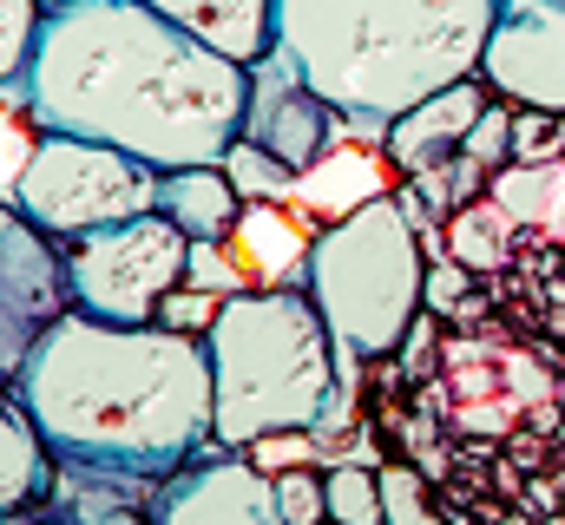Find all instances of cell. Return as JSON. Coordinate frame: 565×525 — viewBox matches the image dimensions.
<instances>
[{
    "instance_id": "cell-30",
    "label": "cell",
    "mask_w": 565,
    "mask_h": 525,
    "mask_svg": "<svg viewBox=\"0 0 565 525\" xmlns=\"http://www.w3.org/2000/svg\"><path fill=\"white\" fill-rule=\"evenodd\" d=\"M26 151H33V138L7 119V106H0V197L13 204V184H20V164H26Z\"/></svg>"
},
{
    "instance_id": "cell-24",
    "label": "cell",
    "mask_w": 565,
    "mask_h": 525,
    "mask_svg": "<svg viewBox=\"0 0 565 525\" xmlns=\"http://www.w3.org/2000/svg\"><path fill=\"white\" fill-rule=\"evenodd\" d=\"M33 26H40V0H0V93H7V86L20 79V66H26Z\"/></svg>"
},
{
    "instance_id": "cell-21",
    "label": "cell",
    "mask_w": 565,
    "mask_h": 525,
    "mask_svg": "<svg viewBox=\"0 0 565 525\" xmlns=\"http://www.w3.org/2000/svg\"><path fill=\"white\" fill-rule=\"evenodd\" d=\"M382 525H454L427 500L415 467H382Z\"/></svg>"
},
{
    "instance_id": "cell-20",
    "label": "cell",
    "mask_w": 565,
    "mask_h": 525,
    "mask_svg": "<svg viewBox=\"0 0 565 525\" xmlns=\"http://www.w3.org/2000/svg\"><path fill=\"white\" fill-rule=\"evenodd\" d=\"M217 164H224V178L237 184L244 204H277V197H289V184H296V171L277 164L270 151H257L250 138H231V151H224Z\"/></svg>"
},
{
    "instance_id": "cell-25",
    "label": "cell",
    "mask_w": 565,
    "mask_h": 525,
    "mask_svg": "<svg viewBox=\"0 0 565 525\" xmlns=\"http://www.w3.org/2000/svg\"><path fill=\"white\" fill-rule=\"evenodd\" d=\"M559 144H565V119L559 113H533V106L513 113V158H520V164H546Z\"/></svg>"
},
{
    "instance_id": "cell-26",
    "label": "cell",
    "mask_w": 565,
    "mask_h": 525,
    "mask_svg": "<svg viewBox=\"0 0 565 525\" xmlns=\"http://www.w3.org/2000/svg\"><path fill=\"white\" fill-rule=\"evenodd\" d=\"M277 506L282 525H322V473H309V467L277 473Z\"/></svg>"
},
{
    "instance_id": "cell-15",
    "label": "cell",
    "mask_w": 565,
    "mask_h": 525,
    "mask_svg": "<svg viewBox=\"0 0 565 525\" xmlns=\"http://www.w3.org/2000/svg\"><path fill=\"white\" fill-rule=\"evenodd\" d=\"M164 224H178L191 244H224L244 217L237 184L224 178V164H184V171H158V204Z\"/></svg>"
},
{
    "instance_id": "cell-12",
    "label": "cell",
    "mask_w": 565,
    "mask_h": 525,
    "mask_svg": "<svg viewBox=\"0 0 565 525\" xmlns=\"http://www.w3.org/2000/svg\"><path fill=\"white\" fill-rule=\"evenodd\" d=\"M480 106H487L480 73H473V79H454V86H440V93H427L422 106H408L402 119H388L382 158H388L402 178H415V171H447V164L460 158L473 119H480Z\"/></svg>"
},
{
    "instance_id": "cell-9",
    "label": "cell",
    "mask_w": 565,
    "mask_h": 525,
    "mask_svg": "<svg viewBox=\"0 0 565 525\" xmlns=\"http://www.w3.org/2000/svg\"><path fill=\"white\" fill-rule=\"evenodd\" d=\"M480 86L565 119V7L500 0V20L480 46Z\"/></svg>"
},
{
    "instance_id": "cell-29",
    "label": "cell",
    "mask_w": 565,
    "mask_h": 525,
    "mask_svg": "<svg viewBox=\"0 0 565 525\" xmlns=\"http://www.w3.org/2000/svg\"><path fill=\"white\" fill-rule=\"evenodd\" d=\"M264 473H289V467H309V427H296V433H264L257 447H244Z\"/></svg>"
},
{
    "instance_id": "cell-4",
    "label": "cell",
    "mask_w": 565,
    "mask_h": 525,
    "mask_svg": "<svg viewBox=\"0 0 565 525\" xmlns=\"http://www.w3.org/2000/svg\"><path fill=\"white\" fill-rule=\"evenodd\" d=\"M211 349V447H257L264 433H296L335 400V342L309 289H244L217 302L204 329Z\"/></svg>"
},
{
    "instance_id": "cell-31",
    "label": "cell",
    "mask_w": 565,
    "mask_h": 525,
    "mask_svg": "<svg viewBox=\"0 0 565 525\" xmlns=\"http://www.w3.org/2000/svg\"><path fill=\"white\" fill-rule=\"evenodd\" d=\"M460 289H467V262H434V269H427V282H422L427 309H454V302H460Z\"/></svg>"
},
{
    "instance_id": "cell-27",
    "label": "cell",
    "mask_w": 565,
    "mask_h": 525,
    "mask_svg": "<svg viewBox=\"0 0 565 525\" xmlns=\"http://www.w3.org/2000/svg\"><path fill=\"white\" fill-rule=\"evenodd\" d=\"M454 250H460L454 262H467V269H480V262H500V224H493L480 204H467V211L454 217Z\"/></svg>"
},
{
    "instance_id": "cell-22",
    "label": "cell",
    "mask_w": 565,
    "mask_h": 525,
    "mask_svg": "<svg viewBox=\"0 0 565 525\" xmlns=\"http://www.w3.org/2000/svg\"><path fill=\"white\" fill-rule=\"evenodd\" d=\"M460 164H473V171H500V164H513V113L507 106H480V119L467 131V144H460Z\"/></svg>"
},
{
    "instance_id": "cell-1",
    "label": "cell",
    "mask_w": 565,
    "mask_h": 525,
    "mask_svg": "<svg viewBox=\"0 0 565 525\" xmlns=\"http://www.w3.org/2000/svg\"><path fill=\"white\" fill-rule=\"evenodd\" d=\"M33 131H73L151 171L217 164L244 126L250 66L191 40L145 0L46 7L20 79L0 93Z\"/></svg>"
},
{
    "instance_id": "cell-14",
    "label": "cell",
    "mask_w": 565,
    "mask_h": 525,
    "mask_svg": "<svg viewBox=\"0 0 565 525\" xmlns=\"http://www.w3.org/2000/svg\"><path fill=\"white\" fill-rule=\"evenodd\" d=\"M145 7L164 13L171 26H184L191 40L217 46L237 66H250L277 46V0H145Z\"/></svg>"
},
{
    "instance_id": "cell-6",
    "label": "cell",
    "mask_w": 565,
    "mask_h": 525,
    "mask_svg": "<svg viewBox=\"0 0 565 525\" xmlns=\"http://www.w3.org/2000/svg\"><path fill=\"white\" fill-rule=\"evenodd\" d=\"M151 204H158V171L145 158L99 138H73V131H40L13 184V211L40 224L53 244L145 217Z\"/></svg>"
},
{
    "instance_id": "cell-11",
    "label": "cell",
    "mask_w": 565,
    "mask_h": 525,
    "mask_svg": "<svg viewBox=\"0 0 565 525\" xmlns=\"http://www.w3.org/2000/svg\"><path fill=\"white\" fill-rule=\"evenodd\" d=\"M151 525H282L277 473H264L250 453H198L171 480H158Z\"/></svg>"
},
{
    "instance_id": "cell-16",
    "label": "cell",
    "mask_w": 565,
    "mask_h": 525,
    "mask_svg": "<svg viewBox=\"0 0 565 525\" xmlns=\"http://www.w3.org/2000/svg\"><path fill=\"white\" fill-rule=\"evenodd\" d=\"M289 197H296L302 211H316V217L335 224V217H349V211L388 197V191H382V158L362 151V144H335V151H322L309 171H296Z\"/></svg>"
},
{
    "instance_id": "cell-33",
    "label": "cell",
    "mask_w": 565,
    "mask_h": 525,
    "mask_svg": "<svg viewBox=\"0 0 565 525\" xmlns=\"http://www.w3.org/2000/svg\"><path fill=\"white\" fill-rule=\"evenodd\" d=\"M46 7H66V0H40V13H46Z\"/></svg>"
},
{
    "instance_id": "cell-2",
    "label": "cell",
    "mask_w": 565,
    "mask_h": 525,
    "mask_svg": "<svg viewBox=\"0 0 565 525\" xmlns=\"http://www.w3.org/2000/svg\"><path fill=\"white\" fill-rule=\"evenodd\" d=\"M53 467L171 480L211 447V349L164 322L66 309L7 382Z\"/></svg>"
},
{
    "instance_id": "cell-34",
    "label": "cell",
    "mask_w": 565,
    "mask_h": 525,
    "mask_svg": "<svg viewBox=\"0 0 565 525\" xmlns=\"http://www.w3.org/2000/svg\"><path fill=\"white\" fill-rule=\"evenodd\" d=\"M546 7H565V0H546Z\"/></svg>"
},
{
    "instance_id": "cell-18",
    "label": "cell",
    "mask_w": 565,
    "mask_h": 525,
    "mask_svg": "<svg viewBox=\"0 0 565 525\" xmlns=\"http://www.w3.org/2000/svg\"><path fill=\"white\" fill-rule=\"evenodd\" d=\"M231 237H237V257L264 276V289H302L309 237L296 231V217H289L282 204H250Z\"/></svg>"
},
{
    "instance_id": "cell-7",
    "label": "cell",
    "mask_w": 565,
    "mask_h": 525,
    "mask_svg": "<svg viewBox=\"0 0 565 525\" xmlns=\"http://www.w3.org/2000/svg\"><path fill=\"white\" fill-rule=\"evenodd\" d=\"M184 250L191 237L164 224L158 211L86 231L66 244V276H73V309L99 322H151L158 302L184 282Z\"/></svg>"
},
{
    "instance_id": "cell-17",
    "label": "cell",
    "mask_w": 565,
    "mask_h": 525,
    "mask_svg": "<svg viewBox=\"0 0 565 525\" xmlns=\"http://www.w3.org/2000/svg\"><path fill=\"white\" fill-rule=\"evenodd\" d=\"M46 486H53V453L7 388V400H0V513H33L46 500Z\"/></svg>"
},
{
    "instance_id": "cell-13",
    "label": "cell",
    "mask_w": 565,
    "mask_h": 525,
    "mask_svg": "<svg viewBox=\"0 0 565 525\" xmlns=\"http://www.w3.org/2000/svg\"><path fill=\"white\" fill-rule=\"evenodd\" d=\"M151 500H158V480H145V473L53 467L46 519L53 525H151Z\"/></svg>"
},
{
    "instance_id": "cell-5",
    "label": "cell",
    "mask_w": 565,
    "mask_h": 525,
    "mask_svg": "<svg viewBox=\"0 0 565 525\" xmlns=\"http://www.w3.org/2000/svg\"><path fill=\"white\" fill-rule=\"evenodd\" d=\"M422 231L408 224V211L395 197H375L335 224H322L309 237V262H302V289L329 322L335 342V400L316 420V433L342 427V407L355 388V362L395 355L422 315Z\"/></svg>"
},
{
    "instance_id": "cell-32",
    "label": "cell",
    "mask_w": 565,
    "mask_h": 525,
    "mask_svg": "<svg viewBox=\"0 0 565 525\" xmlns=\"http://www.w3.org/2000/svg\"><path fill=\"white\" fill-rule=\"evenodd\" d=\"M0 525H53L46 513H0Z\"/></svg>"
},
{
    "instance_id": "cell-19",
    "label": "cell",
    "mask_w": 565,
    "mask_h": 525,
    "mask_svg": "<svg viewBox=\"0 0 565 525\" xmlns=\"http://www.w3.org/2000/svg\"><path fill=\"white\" fill-rule=\"evenodd\" d=\"M322 519L329 525H382V467H329L322 473Z\"/></svg>"
},
{
    "instance_id": "cell-23",
    "label": "cell",
    "mask_w": 565,
    "mask_h": 525,
    "mask_svg": "<svg viewBox=\"0 0 565 525\" xmlns=\"http://www.w3.org/2000/svg\"><path fill=\"white\" fill-rule=\"evenodd\" d=\"M184 289H204V296H244V269L231 257V237L224 244H191L184 250Z\"/></svg>"
},
{
    "instance_id": "cell-28",
    "label": "cell",
    "mask_w": 565,
    "mask_h": 525,
    "mask_svg": "<svg viewBox=\"0 0 565 525\" xmlns=\"http://www.w3.org/2000/svg\"><path fill=\"white\" fill-rule=\"evenodd\" d=\"M151 322H164V329H178V335H204L211 322H217V296H204V289H171L164 302H158V315Z\"/></svg>"
},
{
    "instance_id": "cell-8",
    "label": "cell",
    "mask_w": 565,
    "mask_h": 525,
    "mask_svg": "<svg viewBox=\"0 0 565 525\" xmlns=\"http://www.w3.org/2000/svg\"><path fill=\"white\" fill-rule=\"evenodd\" d=\"M73 309V276H66V244H53L40 224H26L0 197V382L20 375L33 342Z\"/></svg>"
},
{
    "instance_id": "cell-10",
    "label": "cell",
    "mask_w": 565,
    "mask_h": 525,
    "mask_svg": "<svg viewBox=\"0 0 565 525\" xmlns=\"http://www.w3.org/2000/svg\"><path fill=\"white\" fill-rule=\"evenodd\" d=\"M237 138H250L257 151H270L289 171H309L322 151L342 144V113L289 66V53H264L250 60V99H244V126Z\"/></svg>"
},
{
    "instance_id": "cell-3",
    "label": "cell",
    "mask_w": 565,
    "mask_h": 525,
    "mask_svg": "<svg viewBox=\"0 0 565 525\" xmlns=\"http://www.w3.org/2000/svg\"><path fill=\"white\" fill-rule=\"evenodd\" d=\"M500 0H277V53L349 119H402L473 79Z\"/></svg>"
}]
</instances>
